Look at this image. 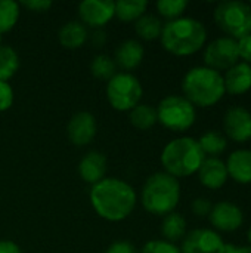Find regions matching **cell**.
I'll return each instance as SVG.
<instances>
[{"label":"cell","mask_w":251,"mask_h":253,"mask_svg":"<svg viewBox=\"0 0 251 253\" xmlns=\"http://www.w3.org/2000/svg\"><path fill=\"white\" fill-rule=\"evenodd\" d=\"M198 145L203 150L204 156L209 154L210 157H217L226 150L228 139L216 130H209L201 135V138L198 139Z\"/></svg>","instance_id":"24"},{"label":"cell","mask_w":251,"mask_h":253,"mask_svg":"<svg viewBox=\"0 0 251 253\" xmlns=\"http://www.w3.org/2000/svg\"><path fill=\"white\" fill-rule=\"evenodd\" d=\"M105 33L102 31V30H96L93 34H92V43H93V46H96V47H101L104 43H105Z\"/></svg>","instance_id":"38"},{"label":"cell","mask_w":251,"mask_h":253,"mask_svg":"<svg viewBox=\"0 0 251 253\" xmlns=\"http://www.w3.org/2000/svg\"><path fill=\"white\" fill-rule=\"evenodd\" d=\"M143 47L138 40H126L115 50V64L124 70L136 68L143 59Z\"/></svg>","instance_id":"19"},{"label":"cell","mask_w":251,"mask_h":253,"mask_svg":"<svg viewBox=\"0 0 251 253\" xmlns=\"http://www.w3.org/2000/svg\"><path fill=\"white\" fill-rule=\"evenodd\" d=\"M19 18V4L12 0H0V36L12 30Z\"/></svg>","instance_id":"27"},{"label":"cell","mask_w":251,"mask_h":253,"mask_svg":"<svg viewBox=\"0 0 251 253\" xmlns=\"http://www.w3.org/2000/svg\"><path fill=\"white\" fill-rule=\"evenodd\" d=\"M67 135H68V139L74 145L77 147L87 145L89 142H92V139L96 135L95 117L87 111H80L74 114L68 122Z\"/></svg>","instance_id":"14"},{"label":"cell","mask_w":251,"mask_h":253,"mask_svg":"<svg viewBox=\"0 0 251 253\" xmlns=\"http://www.w3.org/2000/svg\"><path fill=\"white\" fill-rule=\"evenodd\" d=\"M215 21L217 27L234 40H240L251 34L250 3L238 0H226L216 6Z\"/></svg>","instance_id":"6"},{"label":"cell","mask_w":251,"mask_h":253,"mask_svg":"<svg viewBox=\"0 0 251 253\" xmlns=\"http://www.w3.org/2000/svg\"><path fill=\"white\" fill-rule=\"evenodd\" d=\"M250 6H251V1H250Z\"/></svg>","instance_id":"40"},{"label":"cell","mask_w":251,"mask_h":253,"mask_svg":"<svg viewBox=\"0 0 251 253\" xmlns=\"http://www.w3.org/2000/svg\"><path fill=\"white\" fill-rule=\"evenodd\" d=\"M13 104V89L7 82H0V113L10 108Z\"/></svg>","instance_id":"31"},{"label":"cell","mask_w":251,"mask_h":253,"mask_svg":"<svg viewBox=\"0 0 251 253\" xmlns=\"http://www.w3.org/2000/svg\"><path fill=\"white\" fill-rule=\"evenodd\" d=\"M90 203L96 213L107 221H123L136 205L135 190L117 178H104L90 190Z\"/></svg>","instance_id":"1"},{"label":"cell","mask_w":251,"mask_h":253,"mask_svg":"<svg viewBox=\"0 0 251 253\" xmlns=\"http://www.w3.org/2000/svg\"><path fill=\"white\" fill-rule=\"evenodd\" d=\"M161 234L169 243H175L182 240L186 236V221L185 218L178 213L172 212L164 216L161 224Z\"/></svg>","instance_id":"21"},{"label":"cell","mask_w":251,"mask_h":253,"mask_svg":"<svg viewBox=\"0 0 251 253\" xmlns=\"http://www.w3.org/2000/svg\"><path fill=\"white\" fill-rule=\"evenodd\" d=\"M238 44L237 40L231 37H219L209 43L204 50V62L206 67L212 70H229L235 64H238Z\"/></svg>","instance_id":"9"},{"label":"cell","mask_w":251,"mask_h":253,"mask_svg":"<svg viewBox=\"0 0 251 253\" xmlns=\"http://www.w3.org/2000/svg\"><path fill=\"white\" fill-rule=\"evenodd\" d=\"M18 53L9 46H0V82H7L18 70Z\"/></svg>","instance_id":"26"},{"label":"cell","mask_w":251,"mask_h":253,"mask_svg":"<svg viewBox=\"0 0 251 253\" xmlns=\"http://www.w3.org/2000/svg\"><path fill=\"white\" fill-rule=\"evenodd\" d=\"M225 89L231 95H244L251 89V65L238 62L223 77Z\"/></svg>","instance_id":"18"},{"label":"cell","mask_w":251,"mask_h":253,"mask_svg":"<svg viewBox=\"0 0 251 253\" xmlns=\"http://www.w3.org/2000/svg\"><path fill=\"white\" fill-rule=\"evenodd\" d=\"M142 86L139 80L129 73L115 74L107 86V98L112 108L118 111H130L142 98Z\"/></svg>","instance_id":"8"},{"label":"cell","mask_w":251,"mask_h":253,"mask_svg":"<svg viewBox=\"0 0 251 253\" xmlns=\"http://www.w3.org/2000/svg\"><path fill=\"white\" fill-rule=\"evenodd\" d=\"M22 6L33 12H44L52 7V1L49 0H25L22 1Z\"/></svg>","instance_id":"35"},{"label":"cell","mask_w":251,"mask_h":253,"mask_svg":"<svg viewBox=\"0 0 251 253\" xmlns=\"http://www.w3.org/2000/svg\"><path fill=\"white\" fill-rule=\"evenodd\" d=\"M228 175L238 184H251V150H235L226 160Z\"/></svg>","instance_id":"16"},{"label":"cell","mask_w":251,"mask_h":253,"mask_svg":"<svg viewBox=\"0 0 251 253\" xmlns=\"http://www.w3.org/2000/svg\"><path fill=\"white\" fill-rule=\"evenodd\" d=\"M78 15L84 24L101 28L115 15V3L111 0H84L78 4Z\"/></svg>","instance_id":"13"},{"label":"cell","mask_w":251,"mask_h":253,"mask_svg":"<svg viewBox=\"0 0 251 253\" xmlns=\"http://www.w3.org/2000/svg\"><path fill=\"white\" fill-rule=\"evenodd\" d=\"M105 253H138L136 248L130 243V242H115L112 243Z\"/></svg>","instance_id":"34"},{"label":"cell","mask_w":251,"mask_h":253,"mask_svg":"<svg viewBox=\"0 0 251 253\" xmlns=\"http://www.w3.org/2000/svg\"><path fill=\"white\" fill-rule=\"evenodd\" d=\"M58 37L65 49H78L87 39V30L78 21H68L59 28Z\"/></svg>","instance_id":"20"},{"label":"cell","mask_w":251,"mask_h":253,"mask_svg":"<svg viewBox=\"0 0 251 253\" xmlns=\"http://www.w3.org/2000/svg\"><path fill=\"white\" fill-rule=\"evenodd\" d=\"M188 7L186 0H160L157 3V9L161 16L169 18L170 21L180 18V15Z\"/></svg>","instance_id":"29"},{"label":"cell","mask_w":251,"mask_h":253,"mask_svg":"<svg viewBox=\"0 0 251 253\" xmlns=\"http://www.w3.org/2000/svg\"><path fill=\"white\" fill-rule=\"evenodd\" d=\"M107 172V157L98 151L87 153L78 163V173L84 182L92 185L98 184L105 178Z\"/></svg>","instance_id":"17"},{"label":"cell","mask_w":251,"mask_h":253,"mask_svg":"<svg viewBox=\"0 0 251 253\" xmlns=\"http://www.w3.org/2000/svg\"><path fill=\"white\" fill-rule=\"evenodd\" d=\"M0 40H1V39H0Z\"/></svg>","instance_id":"41"},{"label":"cell","mask_w":251,"mask_h":253,"mask_svg":"<svg viewBox=\"0 0 251 253\" xmlns=\"http://www.w3.org/2000/svg\"><path fill=\"white\" fill-rule=\"evenodd\" d=\"M141 253H182L178 246H175L173 243H169L166 240H151L148 242Z\"/></svg>","instance_id":"30"},{"label":"cell","mask_w":251,"mask_h":253,"mask_svg":"<svg viewBox=\"0 0 251 253\" xmlns=\"http://www.w3.org/2000/svg\"><path fill=\"white\" fill-rule=\"evenodd\" d=\"M148 7L146 0H120L115 3V16L124 22L138 21Z\"/></svg>","instance_id":"23"},{"label":"cell","mask_w":251,"mask_h":253,"mask_svg":"<svg viewBox=\"0 0 251 253\" xmlns=\"http://www.w3.org/2000/svg\"><path fill=\"white\" fill-rule=\"evenodd\" d=\"M115 61H112L108 55H96L90 64V71L96 79L111 80L115 76Z\"/></svg>","instance_id":"28"},{"label":"cell","mask_w":251,"mask_h":253,"mask_svg":"<svg viewBox=\"0 0 251 253\" xmlns=\"http://www.w3.org/2000/svg\"><path fill=\"white\" fill-rule=\"evenodd\" d=\"M198 178L206 188L219 190L226 184L229 175L225 162H222L217 157H209L204 159L201 168L198 169Z\"/></svg>","instance_id":"15"},{"label":"cell","mask_w":251,"mask_h":253,"mask_svg":"<svg viewBox=\"0 0 251 253\" xmlns=\"http://www.w3.org/2000/svg\"><path fill=\"white\" fill-rule=\"evenodd\" d=\"M135 30L143 40H154L161 36L163 22L154 15H142L135 24Z\"/></svg>","instance_id":"25"},{"label":"cell","mask_w":251,"mask_h":253,"mask_svg":"<svg viewBox=\"0 0 251 253\" xmlns=\"http://www.w3.org/2000/svg\"><path fill=\"white\" fill-rule=\"evenodd\" d=\"M182 90L194 107H213L226 93L223 76L209 67L191 68L182 80Z\"/></svg>","instance_id":"3"},{"label":"cell","mask_w":251,"mask_h":253,"mask_svg":"<svg viewBox=\"0 0 251 253\" xmlns=\"http://www.w3.org/2000/svg\"><path fill=\"white\" fill-rule=\"evenodd\" d=\"M204 159L206 156L200 148L198 141L191 136H182L170 141L161 153V163L166 173L176 179L197 173Z\"/></svg>","instance_id":"4"},{"label":"cell","mask_w":251,"mask_h":253,"mask_svg":"<svg viewBox=\"0 0 251 253\" xmlns=\"http://www.w3.org/2000/svg\"><path fill=\"white\" fill-rule=\"evenodd\" d=\"M247 239H249V242H250V246H251V227H250V230H249V233H247Z\"/></svg>","instance_id":"39"},{"label":"cell","mask_w":251,"mask_h":253,"mask_svg":"<svg viewBox=\"0 0 251 253\" xmlns=\"http://www.w3.org/2000/svg\"><path fill=\"white\" fill-rule=\"evenodd\" d=\"M179 200V181L166 172H157L151 175L142 188V205L152 215L166 216L175 212Z\"/></svg>","instance_id":"5"},{"label":"cell","mask_w":251,"mask_h":253,"mask_svg":"<svg viewBox=\"0 0 251 253\" xmlns=\"http://www.w3.org/2000/svg\"><path fill=\"white\" fill-rule=\"evenodd\" d=\"M157 119L164 127L173 132H185L194 126L197 111L185 96L170 95L160 101L157 107Z\"/></svg>","instance_id":"7"},{"label":"cell","mask_w":251,"mask_h":253,"mask_svg":"<svg viewBox=\"0 0 251 253\" xmlns=\"http://www.w3.org/2000/svg\"><path fill=\"white\" fill-rule=\"evenodd\" d=\"M223 253H251V246H237L226 243Z\"/></svg>","instance_id":"37"},{"label":"cell","mask_w":251,"mask_h":253,"mask_svg":"<svg viewBox=\"0 0 251 253\" xmlns=\"http://www.w3.org/2000/svg\"><path fill=\"white\" fill-rule=\"evenodd\" d=\"M130 123L139 129V130H148L151 129L157 122V108H154L149 104H138L135 108L130 110L129 114Z\"/></svg>","instance_id":"22"},{"label":"cell","mask_w":251,"mask_h":253,"mask_svg":"<svg viewBox=\"0 0 251 253\" xmlns=\"http://www.w3.org/2000/svg\"><path fill=\"white\" fill-rule=\"evenodd\" d=\"M160 37L161 44L167 52L178 56H188L194 55L204 46L207 31L201 21L180 16L164 24Z\"/></svg>","instance_id":"2"},{"label":"cell","mask_w":251,"mask_h":253,"mask_svg":"<svg viewBox=\"0 0 251 253\" xmlns=\"http://www.w3.org/2000/svg\"><path fill=\"white\" fill-rule=\"evenodd\" d=\"M215 230L222 233H232L241 228L244 222V213L240 206L231 202H219L212 208L209 215Z\"/></svg>","instance_id":"11"},{"label":"cell","mask_w":251,"mask_h":253,"mask_svg":"<svg viewBox=\"0 0 251 253\" xmlns=\"http://www.w3.org/2000/svg\"><path fill=\"white\" fill-rule=\"evenodd\" d=\"M225 242L215 230L198 228L183 237L182 253H223Z\"/></svg>","instance_id":"10"},{"label":"cell","mask_w":251,"mask_h":253,"mask_svg":"<svg viewBox=\"0 0 251 253\" xmlns=\"http://www.w3.org/2000/svg\"><path fill=\"white\" fill-rule=\"evenodd\" d=\"M0 253H21V249L16 243L9 240H0Z\"/></svg>","instance_id":"36"},{"label":"cell","mask_w":251,"mask_h":253,"mask_svg":"<svg viewBox=\"0 0 251 253\" xmlns=\"http://www.w3.org/2000/svg\"><path fill=\"white\" fill-rule=\"evenodd\" d=\"M237 44H238L240 59H243V62L251 65V34L244 36L243 39L237 40Z\"/></svg>","instance_id":"33"},{"label":"cell","mask_w":251,"mask_h":253,"mask_svg":"<svg viewBox=\"0 0 251 253\" xmlns=\"http://www.w3.org/2000/svg\"><path fill=\"white\" fill-rule=\"evenodd\" d=\"M192 212L194 215L200 216V218H204V216H209L210 212H212V203L209 199H204V197H198L192 202Z\"/></svg>","instance_id":"32"},{"label":"cell","mask_w":251,"mask_h":253,"mask_svg":"<svg viewBox=\"0 0 251 253\" xmlns=\"http://www.w3.org/2000/svg\"><path fill=\"white\" fill-rule=\"evenodd\" d=\"M223 129L234 142H247L251 139V113L244 107H232L223 119Z\"/></svg>","instance_id":"12"}]
</instances>
